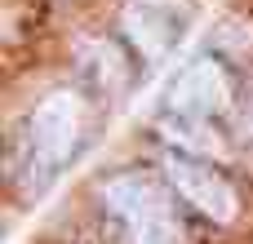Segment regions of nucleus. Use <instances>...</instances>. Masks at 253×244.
I'll list each match as a JSON object with an SVG mask.
<instances>
[{
  "label": "nucleus",
  "instance_id": "nucleus-6",
  "mask_svg": "<svg viewBox=\"0 0 253 244\" xmlns=\"http://www.w3.org/2000/svg\"><path fill=\"white\" fill-rule=\"evenodd\" d=\"M160 133H165L178 151H187V156H222V142H218L213 129H205V120L178 116V120H165Z\"/></svg>",
  "mask_w": 253,
  "mask_h": 244
},
{
  "label": "nucleus",
  "instance_id": "nucleus-4",
  "mask_svg": "<svg viewBox=\"0 0 253 244\" xmlns=\"http://www.w3.org/2000/svg\"><path fill=\"white\" fill-rule=\"evenodd\" d=\"M169 107L178 116H191V120H213L218 111L231 107V80L222 71V62L213 58H196L169 89Z\"/></svg>",
  "mask_w": 253,
  "mask_h": 244
},
{
  "label": "nucleus",
  "instance_id": "nucleus-3",
  "mask_svg": "<svg viewBox=\"0 0 253 244\" xmlns=\"http://www.w3.org/2000/svg\"><path fill=\"white\" fill-rule=\"evenodd\" d=\"M165 173H169L173 191H178L191 209H200V213H205V218H213V222H236L240 200H236L231 182H227L213 164H200L196 156H187V151H182V156H169Z\"/></svg>",
  "mask_w": 253,
  "mask_h": 244
},
{
  "label": "nucleus",
  "instance_id": "nucleus-5",
  "mask_svg": "<svg viewBox=\"0 0 253 244\" xmlns=\"http://www.w3.org/2000/svg\"><path fill=\"white\" fill-rule=\"evenodd\" d=\"M125 31H129L133 49H138L147 62H156V58H165V49H169V40H173V18H169L156 0H138V4L125 9Z\"/></svg>",
  "mask_w": 253,
  "mask_h": 244
},
{
  "label": "nucleus",
  "instance_id": "nucleus-1",
  "mask_svg": "<svg viewBox=\"0 0 253 244\" xmlns=\"http://www.w3.org/2000/svg\"><path fill=\"white\" fill-rule=\"evenodd\" d=\"M102 200L129 222L133 244H182V227L173 218V204H169V196L156 182L129 173V178L107 182L102 187Z\"/></svg>",
  "mask_w": 253,
  "mask_h": 244
},
{
  "label": "nucleus",
  "instance_id": "nucleus-2",
  "mask_svg": "<svg viewBox=\"0 0 253 244\" xmlns=\"http://www.w3.org/2000/svg\"><path fill=\"white\" fill-rule=\"evenodd\" d=\"M80 129H84V102H80V93H71V89L49 93V98L31 111V124H27L31 164H36L40 173L58 169V164L76 151Z\"/></svg>",
  "mask_w": 253,
  "mask_h": 244
}]
</instances>
